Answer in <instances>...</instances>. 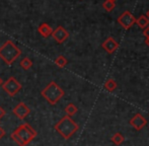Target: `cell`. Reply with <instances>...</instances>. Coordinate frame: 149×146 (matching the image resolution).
Segmentation results:
<instances>
[{"instance_id": "obj_21", "label": "cell", "mask_w": 149, "mask_h": 146, "mask_svg": "<svg viewBox=\"0 0 149 146\" xmlns=\"http://www.w3.org/2000/svg\"><path fill=\"white\" fill-rule=\"evenodd\" d=\"M4 136H5V130L2 127H0V139L3 138Z\"/></svg>"}, {"instance_id": "obj_16", "label": "cell", "mask_w": 149, "mask_h": 146, "mask_svg": "<svg viewBox=\"0 0 149 146\" xmlns=\"http://www.w3.org/2000/svg\"><path fill=\"white\" fill-rule=\"evenodd\" d=\"M19 65L24 70H29V69H31V66H33V62H31V60L30 59V58L26 57L20 61Z\"/></svg>"}, {"instance_id": "obj_17", "label": "cell", "mask_w": 149, "mask_h": 146, "mask_svg": "<svg viewBox=\"0 0 149 146\" xmlns=\"http://www.w3.org/2000/svg\"><path fill=\"white\" fill-rule=\"evenodd\" d=\"M67 63H68L67 59L64 57V56H62V55H60L59 57L56 58V60H55V64L58 66V67H60V68L65 67V66L67 65Z\"/></svg>"}, {"instance_id": "obj_14", "label": "cell", "mask_w": 149, "mask_h": 146, "mask_svg": "<svg viewBox=\"0 0 149 146\" xmlns=\"http://www.w3.org/2000/svg\"><path fill=\"white\" fill-rule=\"evenodd\" d=\"M104 88L107 89L108 91H110V92H112V91H114L115 89L117 88V83L116 81L114 80V79H109V80L106 81V83H104Z\"/></svg>"}, {"instance_id": "obj_6", "label": "cell", "mask_w": 149, "mask_h": 146, "mask_svg": "<svg viewBox=\"0 0 149 146\" xmlns=\"http://www.w3.org/2000/svg\"><path fill=\"white\" fill-rule=\"evenodd\" d=\"M118 22L125 30H129L130 28L133 26V24H135L136 18L130 11H125L119 16Z\"/></svg>"}, {"instance_id": "obj_15", "label": "cell", "mask_w": 149, "mask_h": 146, "mask_svg": "<svg viewBox=\"0 0 149 146\" xmlns=\"http://www.w3.org/2000/svg\"><path fill=\"white\" fill-rule=\"evenodd\" d=\"M111 140H112V142L114 143V144L120 145V144H122L124 141H125V137H124L121 133L118 132V133H116V134L113 135V137L111 138Z\"/></svg>"}, {"instance_id": "obj_8", "label": "cell", "mask_w": 149, "mask_h": 146, "mask_svg": "<svg viewBox=\"0 0 149 146\" xmlns=\"http://www.w3.org/2000/svg\"><path fill=\"white\" fill-rule=\"evenodd\" d=\"M51 36L54 38V40H55L58 44H62L68 39L69 33L67 32L63 26H58V28H56L55 30L53 31Z\"/></svg>"}, {"instance_id": "obj_22", "label": "cell", "mask_w": 149, "mask_h": 146, "mask_svg": "<svg viewBox=\"0 0 149 146\" xmlns=\"http://www.w3.org/2000/svg\"><path fill=\"white\" fill-rule=\"evenodd\" d=\"M145 43H146V45H147L148 47H149V38H147V39L145 40Z\"/></svg>"}, {"instance_id": "obj_3", "label": "cell", "mask_w": 149, "mask_h": 146, "mask_svg": "<svg viewBox=\"0 0 149 146\" xmlns=\"http://www.w3.org/2000/svg\"><path fill=\"white\" fill-rule=\"evenodd\" d=\"M22 54V50L14 45V43L10 40L6 41L0 47V58L5 62L7 65H11Z\"/></svg>"}, {"instance_id": "obj_7", "label": "cell", "mask_w": 149, "mask_h": 146, "mask_svg": "<svg viewBox=\"0 0 149 146\" xmlns=\"http://www.w3.org/2000/svg\"><path fill=\"white\" fill-rule=\"evenodd\" d=\"M13 114H14V116L17 117L18 119L24 120V119H26V117L31 114V109L24 103L20 102V103H18L17 105L13 108Z\"/></svg>"}, {"instance_id": "obj_9", "label": "cell", "mask_w": 149, "mask_h": 146, "mask_svg": "<svg viewBox=\"0 0 149 146\" xmlns=\"http://www.w3.org/2000/svg\"><path fill=\"white\" fill-rule=\"evenodd\" d=\"M129 123L135 130L140 131L144 126L147 125V120H146L141 114H136L135 116L130 120Z\"/></svg>"}, {"instance_id": "obj_19", "label": "cell", "mask_w": 149, "mask_h": 146, "mask_svg": "<svg viewBox=\"0 0 149 146\" xmlns=\"http://www.w3.org/2000/svg\"><path fill=\"white\" fill-rule=\"evenodd\" d=\"M5 114H6L5 110H4L3 108H1V107H0V120H1V119L3 118L4 116H5Z\"/></svg>"}, {"instance_id": "obj_1", "label": "cell", "mask_w": 149, "mask_h": 146, "mask_svg": "<svg viewBox=\"0 0 149 146\" xmlns=\"http://www.w3.org/2000/svg\"><path fill=\"white\" fill-rule=\"evenodd\" d=\"M37 135L38 132L30 124L24 123L11 133V138L18 146H28Z\"/></svg>"}, {"instance_id": "obj_24", "label": "cell", "mask_w": 149, "mask_h": 146, "mask_svg": "<svg viewBox=\"0 0 149 146\" xmlns=\"http://www.w3.org/2000/svg\"><path fill=\"white\" fill-rule=\"evenodd\" d=\"M2 83H3V80H2L1 77H0V85H2Z\"/></svg>"}, {"instance_id": "obj_5", "label": "cell", "mask_w": 149, "mask_h": 146, "mask_svg": "<svg viewBox=\"0 0 149 146\" xmlns=\"http://www.w3.org/2000/svg\"><path fill=\"white\" fill-rule=\"evenodd\" d=\"M22 84L17 81V79H15L13 76L9 77L6 81H4L2 83V88L4 89L6 93L9 97H14L18 91L22 89Z\"/></svg>"}, {"instance_id": "obj_2", "label": "cell", "mask_w": 149, "mask_h": 146, "mask_svg": "<svg viewBox=\"0 0 149 146\" xmlns=\"http://www.w3.org/2000/svg\"><path fill=\"white\" fill-rule=\"evenodd\" d=\"M54 128L63 138L67 140V139H69L71 136H73L77 132L79 126L76 122H74L71 119V117L64 116L59 122L56 123Z\"/></svg>"}, {"instance_id": "obj_20", "label": "cell", "mask_w": 149, "mask_h": 146, "mask_svg": "<svg viewBox=\"0 0 149 146\" xmlns=\"http://www.w3.org/2000/svg\"><path fill=\"white\" fill-rule=\"evenodd\" d=\"M143 35L146 37V39H147V38H149V26H147V28H145V29H144Z\"/></svg>"}, {"instance_id": "obj_13", "label": "cell", "mask_w": 149, "mask_h": 146, "mask_svg": "<svg viewBox=\"0 0 149 146\" xmlns=\"http://www.w3.org/2000/svg\"><path fill=\"white\" fill-rule=\"evenodd\" d=\"M136 24L139 26V28L145 29V28H147L149 24V19L146 17V15H141L136 19Z\"/></svg>"}, {"instance_id": "obj_10", "label": "cell", "mask_w": 149, "mask_h": 146, "mask_svg": "<svg viewBox=\"0 0 149 146\" xmlns=\"http://www.w3.org/2000/svg\"><path fill=\"white\" fill-rule=\"evenodd\" d=\"M102 48H104L109 54H113L119 48V44L117 43L114 38H108V39L102 43Z\"/></svg>"}, {"instance_id": "obj_4", "label": "cell", "mask_w": 149, "mask_h": 146, "mask_svg": "<svg viewBox=\"0 0 149 146\" xmlns=\"http://www.w3.org/2000/svg\"><path fill=\"white\" fill-rule=\"evenodd\" d=\"M41 95H43V97L50 104V105L54 106L64 97L65 92L55 81H51V82L41 91Z\"/></svg>"}, {"instance_id": "obj_25", "label": "cell", "mask_w": 149, "mask_h": 146, "mask_svg": "<svg viewBox=\"0 0 149 146\" xmlns=\"http://www.w3.org/2000/svg\"><path fill=\"white\" fill-rule=\"evenodd\" d=\"M111 1H114V2H115V1H116V0H111Z\"/></svg>"}, {"instance_id": "obj_18", "label": "cell", "mask_w": 149, "mask_h": 146, "mask_svg": "<svg viewBox=\"0 0 149 146\" xmlns=\"http://www.w3.org/2000/svg\"><path fill=\"white\" fill-rule=\"evenodd\" d=\"M102 6H104V8L107 11L110 12L115 8V2L111 1V0H106V1L104 2V4H102Z\"/></svg>"}, {"instance_id": "obj_12", "label": "cell", "mask_w": 149, "mask_h": 146, "mask_svg": "<svg viewBox=\"0 0 149 146\" xmlns=\"http://www.w3.org/2000/svg\"><path fill=\"white\" fill-rule=\"evenodd\" d=\"M64 111H65V113H66V116L72 117L76 114L78 109H77V107L74 105V104L71 103V104H68V105L66 106V108L64 109Z\"/></svg>"}, {"instance_id": "obj_23", "label": "cell", "mask_w": 149, "mask_h": 146, "mask_svg": "<svg viewBox=\"0 0 149 146\" xmlns=\"http://www.w3.org/2000/svg\"><path fill=\"white\" fill-rule=\"evenodd\" d=\"M146 17H147L148 19H149V10H148L147 12H146Z\"/></svg>"}, {"instance_id": "obj_11", "label": "cell", "mask_w": 149, "mask_h": 146, "mask_svg": "<svg viewBox=\"0 0 149 146\" xmlns=\"http://www.w3.org/2000/svg\"><path fill=\"white\" fill-rule=\"evenodd\" d=\"M38 32L40 33V35H41L43 38H48L52 35L53 30H52V28L49 26V24H46V22H44V24H40L39 29H38Z\"/></svg>"}]
</instances>
